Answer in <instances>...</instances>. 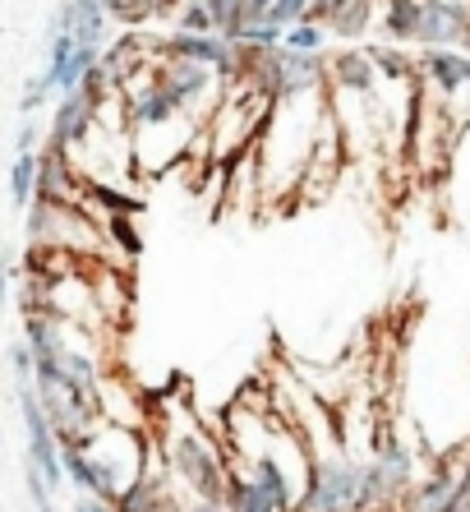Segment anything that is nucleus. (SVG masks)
<instances>
[{"mask_svg": "<svg viewBox=\"0 0 470 512\" xmlns=\"http://www.w3.org/2000/svg\"><path fill=\"white\" fill-rule=\"evenodd\" d=\"M166 466H171V480H180L194 499H226L235 476L231 462H226V448L199 420H189L185 429L166 434Z\"/></svg>", "mask_w": 470, "mask_h": 512, "instance_id": "f257e3e1", "label": "nucleus"}, {"mask_svg": "<svg viewBox=\"0 0 470 512\" xmlns=\"http://www.w3.org/2000/svg\"><path fill=\"white\" fill-rule=\"evenodd\" d=\"M295 512H378L374 494H369L365 462H355L346 453H314Z\"/></svg>", "mask_w": 470, "mask_h": 512, "instance_id": "f03ea898", "label": "nucleus"}, {"mask_svg": "<svg viewBox=\"0 0 470 512\" xmlns=\"http://www.w3.org/2000/svg\"><path fill=\"white\" fill-rule=\"evenodd\" d=\"M415 42H424V47H461V42H470V0H424Z\"/></svg>", "mask_w": 470, "mask_h": 512, "instance_id": "7ed1b4c3", "label": "nucleus"}, {"mask_svg": "<svg viewBox=\"0 0 470 512\" xmlns=\"http://www.w3.org/2000/svg\"><path fill=\"white\" fill-rule=\"evenodd\" d=\"M24 425H28V462L47 476V485H60L65 462H60V448H56V429H51L47 411H42V397L33 388H24Z\"/></svg>", "mask_w": 470, "mask_h": 512, "instance_id": "20e7f679", "label": "nucleus"}, {"mask_svg": "<svg viewBox=\"0 0 470 512\" xmlns=\"http://www.w3.org/2000/svg\"><path fill=\"white\" fill-rule=\"evenodd\" d=\"M457 471L461 466L438 462L429 476L415 480V485L401 494L397 512H447V503H452V494H457Z\"/></svg>", "mask_w": 470, "mask_h": 512, "instance_id": "39448f33", "label": "nucleus"}, {"mask_svg": "<svg viewBox=\"0 0 470 512\" xmlns=\"http://www.w3.org/2000/svg\"><path fill=\"white\" fill-rule=\"evenodd\" d=\"M65 33L79 42V47H102V33H106V5L102 0H70L56 19Z\"/></svg>", "mask_w": 470, "mask_h": 512, "instance_id": "423d86ee", "label": "nucleus"}, {"mask_svg": "<svg viewBox=\"0 0 470 512\" xmlns=\"http://www.w3.org/2000/svg\"><path fill=\"white\" fill-rule=\"evenodd\" d=\"M420 5L424 0H383V33L392 47L420 37Z\"/></svg>", "mask_w": 470, "mask_h": 512, "instance_id": "0eeeda50", "label": "nucleus"}, {"mask_svg": "<svg viewBox=\"0 0 470 512\" xmlns=\"http://www.w3.org/2000/svg\"><path fill=\"white\" fill-rule=\"evenodd\" d=\"M369 24H374V0H337V10L328 19V33L332 37H365Z\"/></svg>", "mask_w": 470, "mask_h": 512, "instance_id": "6e6552de", "label": "nucleus"}, {"mask_svg": "<svg viewBox=\"0 0 470 512\" xmlns=\"http://www.w3.org/2000/svg\"><path fill=\"white\" fill-rule=\"evenodd\" d=\"M226 503H231V512H282V503L272 499L263 485H254L249 476H231Z\"/></svg>", "mask_w": 470, "mask_h": 512, "instance_id": "1a4fd4ad", "label": "nucleus"}, {"mask_svg": "<svg viewBox=\"0 0 470 512\" xmlns=\"http://www.w3.org/2000/svg\"><path fill=\"white\" fill-rule=\"evenodd\" d=\"M282 47H291V51H309V56H328V28H323V24H309V19H300V24L286 28Z\"/></svg>", "mask_w": 470, "mask_h": 512, "instance_id": "9d476101", "label": "nucleus"}, {"mask_svg": "<svg viewBox=\"0 0 470 512\" xmlns=\"http://www.w3.org/2000/svg\"><path fill=\"white\" fill-rule=\"evenodd\" d=\"M212 10V28H217V37H240V28H245V0H208Z\"/></svg>", "mask_w": 470, "mask_h": 512, "instance_id": "9b49d317", "label": "nucleus"}, {"mask_svg": "<svg viewBox=\"0 0 470 512\" xmlns=\"http://www.w3.org/2000/svg\"><path fill=\"white\" fill-rule=\"evenodd\" d=\"M37 171H42V162H37L33 153H19V157H14V171H10V194H14V203H24L28 194H33Z\"/></svg>", "mask_w": 470, "mask_h": 512, "instance_id": "f8f14e48", "label": "nucleus"}, {"mask_svg": "<svg viewBox=\"0 0 470 512\" xmlns=\"http://www.w3.org/2000/svg\"><path fill=\"white\" fill-rule=\"evenodd\" d=\"M176 28L180 33H217L212 28V10H208V0H185L176 14Z\"/></svg>", "mask_w": 470, "mask_h": 512, "instance_id": "ddd939ff", "label": "nucleus"}, {"mask_svg": "<svg viewBox=\"0 0 470 512\" xmlns=\"http://www.w3.org/2000/svg\"><path fill=\"white\" fill-rule=\"evenodd\" d=\"M106 14H116V19H125V24H139V19H148L153 10V0H102Z\"/></svg>", "mask_w": 470, "mask_h": 512, "instance_id": "4468645a", "label": "nucleus"}, {"mask_svg": "<svg viewBox=\"0 0 470 512\" xmlns=\"http://www.w3.org/2000/svg\"><path fill=\"white\" fill-rule=\"evenodd\" d=\"M300 19H309V0H272V24H300Z\"/></svg>", "mask_w": 470, "mask_h": 512, "instance_id": "2eb2a0df", "label": "nucleus"}, {"mask_svg": "<svg viewBox=\"0 0 470 512\" xmlns=\"http://www.w3.org/2000/svg\"><path fill=\"white\" fill-rule=\"evenodd\" d=\"M447 512H470V457L461 462V471H457V494H452Z\"/></svg>", "mask_w": 470, "mask_h": 512, "instance_id": "dca6fc26", "label": "nucleus"}, {"mask_svg": "<svg viewBox=\"0 0 470 512\" xmlns=\"http://www.w3.org/2000/svg\"><path fill=\"white\" fill-rule=\"evenodd\" d=\"M180 5H185V0H153V10H157V14H171V10L180 14Z\"/></svg>", "mask_w": 470, "mask_h": 512, "instance_id": "f3484780", "label": "nucleus"}, {"mask_svg": "<svg viewBox=\"0 0 470 512\" xmlns=\"http://www.w3.org/2000/svg\"><path fill=\"white\" fill-rule=\"evenodd\" d=\"M83 512H120L116 503H106V499H97V503H83Z\"/></svg>", "mask_w": 470, "mask_h": 512, "instance_id": "a211bd4d", "label": "nucleus"}, {"mask_svg": "<svg viewBox=\"0 0 470 512\" xmlns=\"http://www.w3.org/2000/svg\"><path fill=\"white\" fill-rule=\"evenodd\" d=\"M79 512H83V508H79Z\"/></svg>", "mask_w": 470, "mask_h": 512, "instance_id": "6ab92c4d", "label": "nucleus"}]
</instances>
